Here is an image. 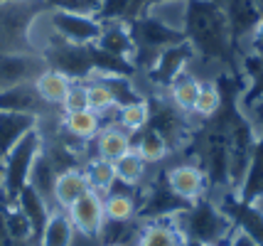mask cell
<instances>
[{
	"label": "cell",
	"instance_id": "obj_1",
	"mask_svg": "<svg viewBox=\"0 0 263 246\" xmlns=\"http://www.w3.org/2000/svg\"><path fill=\"white\" fill-rule=\"evenodd\" d=\"M182 32L195 57L224 64L229 71H241L227 15L217 0H184Z\"/></svg>",
	"mask_w": 263,
	"mask_h": 246
},
{
	"label": "cell",
	"instance_id": "obj_2",
	"mask_svg": "<svg viewBox=\"0 0 263 246\" xmlns=\"http://www.w3.org/2000/svg\"><path fill=\"white\" fill-rule=\"evenodd\" d=\"M177 224L184 232L190 246H224L229 241V236L236 232L231 226L229 217L219 210V204L214 202L212 195H204L197 202H192L187 210L177 217Z\"/></svg>",
	"mask_w": 263,
	"mask_h": 246
},
{
	"label": "cell",
	"instance_id": "obj_3",
	"mask_svg": "<svg viewBox=\"0 0 263 246\" xmlns=\"http://www.w3.org/2000/svg\"><path fill=\"white\" fill-rule=\"evenodd\" d=\"M42 145H45V133L34 128L27 136H23L15 143V148L3 158V165H0V202L3 204H15L17 195L27 187L30 170Z\"/></svg>",
	"mask_w": 263,
	"mask_h": 246
},
{
	"label": "cell",
	"instance_id": "obj_4",
	"mask_svg": "<svg viewBox=\"0 0 263 246\" xmlns=\"http://www.w3.org/2000/svg\"><path fill=\"white\" fill-rule=\"evenodd\" d=\"M130 35H133V42H136V57H133V64H136L138 71H145L153 67L155 57L160 54L162 49L172 47V45H180L184 42V32L167 25L162 17L153 15V12H143L138 15L136 20H130Z\"/></svg>",
	"mask_w": 263,
	"mask_h": 246
},
{
	"label": "cell",
	"instance_id": "obj_5",
	"mask_svg": "<svg viewBox=\"0 0 263 246\" xmlns=\"http://www.w3.org/2000/svg\"><path fill=\"white\" fill-rule=\"evenodd\" d=\"M150 104V118H148V128L153 133H158L162 141L170 145V150H184L192 136H195V128L190 123L187 113H182L180 108H175L172 101L165 94H153L148 96Z\"/></svg>",
	"mask_w": 263,
	"mask_h": 246
},
{
	"label": "cell",
	"instance_id": "obj_6",
	"mask_svg": "<svg viewBox=\"0 0 263 246\" xmlns=\"http://www.w3.org/2000/svg\"><path fill=\"white\" fill-rule=\"evenodd\" d=\"M192 202L182 199L180 195H175L167 182L162 170L158 177H153V182H143L138 187V219L148 222V219H172L180 217Z\"/></svg>",
	"mask_w": 263,
	"mask_h": 246
},
{
	"label": "cell",
	"instance_id": "obj_7",
	"mask_svg": "<svg viewBox=\"0 0 263 246\" xmlns=\"http://www.w3.org/2000/svg\"><path fill=\"white\" fill-rule=\"evenodd\" d=\"M256 128H253V118L241 108V104L231 111L229 121V187L236 190L243 180V173L249 167L256 143Z\"/></svg>",
	"mask_w": 263,
	"mask_h": 246
},
{
	"label": "cell",
	"instance_id": "obj_8",
	"mask_svg": "<svg viewBox=\"0 0 263 246\" xmlns=\"http://www.w3.org/2000/svg\"><path fill=\"white\" fill-rule=\"evenodd\" d=\"M49 32L69 45H93L101 35V25L91 12L69 10V8H52L47 15Z\"/></svg>",
	"mask_w": 263,
	"mask_h": 246
},
{
	"label": "cell",
	"instance_id": "obj_9",
	"mask_svg": "<svg viewBox=\"0 0 263 246\" xmlns=\"http://www.w3.org/2000/svg\"><path fill=\"white\" fill-rule=\"evenodd\" d=\"M219 210L229 217L231 226L253 239L258 246H263V210L253 202H243V199L234 192V190H221L212 195Z\"/></svg>",
	"mask_w": 263,
	"mask_h": 246
},
{
	"label": "cell",
	"instance_id": "obj_10",
	"mask_svg": "<svg viewBox=\"0 0 263 246\" xmlns=\"http://www.w3.org/2000/svg\"><path fill=\"white\" fill-rule=\"evenodd\" d=\"M192 59H197V57H195V52H192V47L187 45V40H184L180 45H172V47L162 49L160 54L155 57L153 67L145 71V77L153 84V89H158L162 94V91H167L172 84L187 71V64Z\"/></svg>",
	"mask_w": 263,
	"mask_h": 246
},
{
	"label": "cell",
	"instance_id": "obj_11",
	"mask_svg": "<svg viewBox=\"0 0 263 246\" xmlns=\"http://www.w3.org/2000/svg\"><path fill=\"white\" fill-rule=\"evenodd\" d=\"M162 175H165L167 187H170L175 195H180L182 199H187V202H197L199 197L209 195V182H206L204 170L197 163H192V160L170 165V167L162 170Z\"/></svg>",
	"mask_w": 263,
	"mask_h": 246
},
{
	"label": "cell",
	"instance_id": "obj_12",
	"mask_svg": "<svg viewBox=\"0 0 263 246\" xmlns=\"http://www.w3.org/2000/svg\"><path fill=\"white\" fill-rule=\"evenodd\" d=\"M45 69V62L32 52H0V91L32 82Z\"/></svg>",
	"mask_w": 263,
	"mask_h": 246
},
{
	"label": "cell",
	"instance_id": "obj_13",
	"mask_svg": "<svg viewBox=\"0 0 263 246\" xmlns=\"http://www.w3.org/2000/svg\"><path fill=\"white\" fill-rule=\"evenodd\" d=\"M69 219L74 224L77 234L86 236V239H96L101 232L103 222H106V214H103V195L89 190L86 195H81L71 207L67 210Z\"/></svg>",
	"mask_w": 263,
	"mask_h": 246
},
{
	"label": "cell",
	"instance_id": "obj_14",
	"mask_svg": "<svg viewBox=\"0 0 263 246\" xmlns=\"http://www.w3.org/2000/svg\"><path fill=\"white\" fill-rule=\"evenodd\" d=\"M136 246H190V241H187L184 232L180 229L177 217H172V219L140 222Z\"/></svg>",
	"mask_w": 263,
	"mask_h": 246
},
{
	"label": "cell",
	"instance_id": "obj_15",
	"mask_svg": "<svg viewBox=\"0 0 263 246\" xmlns=\"http://www.w3.org/2000/svg\"><path fill=\"white\" fill-rule=\"evenodd\" d=\"M99 49L114 54L118 59H126L133 64V57H136V42H133V35H130V25L126 20H116V23H103L101 25V35L93 42ZM136 67V64H133Z\"/></svg>",
	"mask_w": 263,
	"mask_h": 246
},
{
	"label": "cell",
	"instance_id": "obj_16",
	"mask_svg": "<svg viewBox=\"0 0 263 246\" xmlns=\"http://www.w3.org/2000/svg\"><path fill=\"white\" fill-rule=\"evenodd\" d=\"M47 104L34 91L32 82L17 84L10 89L0 91V111H15V113H30V116L42 118L45 116Z\"/></svg>",
	"mask_w": 263,
	"mask_h": 246
},
{
	"label": "cell",
	"instance_id": "obj_17",
	"mask_svg": "<svg viewBox=\"0 0 263 246\" xmlns=\"http://www.w3.org/2000/svg\"><path fill=\"white\" fill-rule=\"evenodd\" d=\"M42 118L30 113H15V111H0V160L15 148V143L30 130L40 128Z\"/></svg>",
	"mask_w": 263,
	"mask_h": 246
},
{
	"label": "cell",
	"instance_id": "obj_18",
	"mask_svg": "<svg viewBox=\"0 0 263 246\" xmlns=\"http://www.w3.org/2000/svg\"><path fill=\"white\" fill-rule=\"evenodd\" d=\"M243 202H258L263 199V128L261 133L256 136V143H253V153L251 160H249V167L243 173V180L241 185L234 190Z\"/></svg>",
	"mask_w": 263,
	"mask_h": 246
},
{
	"label": "cell",
	"instance_id": "obj_19",
	"mask_svg": "<svg viewBox=\"0 0 263 246\" xmlns=\"http://www.w3.org/2000/svg\"><path fill=\"white\" fill-rule=\"evenodd\" d=\"M89 192V182H86V175L81 167H74V170H64L57 175V182H54V210H64L67 212L81 195Z\"/></svg>",
	"mask_w": 263,
	"mask_h": 246
},
{
	"label": "cell",
	"instance_id": "obj_20",
	"mask_svg": "<svg viewBox=\"0 0 263 246\" xmlns=\"http://www.w3.org/2000/svg\"><path fill=\"white\" fill-rule=\"evenodd\" d=\"M103 214L108 222H133L138 219V190H118L103 195Z\"/></svg>",
	"mask_w": 263,
	"mask_h": 246
},
{
	"label": "cell",
	"instance_id": "obj_21",
	"mask_svg": "<svg viewBox=\"0 0 263 246\" xmlns=\"http://www.w3.org/2000/svg\"><path fill=\"white\" fill-rule=\"evenodd\" d=\"M74 236H77V229H74L67 212L52 210L34 246H74Z\"/></svg>",
	"mask_w": 263,
	"mask_h": 246
},
{
	"label": "cell",
	"instance_id": "obj_22",
	"mask_svg": "<svg viewBox=\"0 0 263 246\" xmlns=\"http://www.w3.org/2000/svg\"><path fill=\"white\" fill-rule=\"evenodd\" d=\"M15 204L23 210V214L27 217V222H30V226H32V241H37V236H40V232H42V226L47 224V219H49V214H52V207H49V202H47L40 192L34 187H27L17 195V199H15Z\"/></svg>",
	"mask_w": 263,
	"mask_h": 246
},
{
	"label": "cell",
	"instance_id": "obj_23",
	"mask_svg": "<svg viewBox=\"0 0 263 246\" xmlns=\"http://www.w3.org/2000/svg\"><path fill=\"white\" fill-rule=\"evenodd\" d=\"M32 86L47 106H62V101H64V96H67V91H69V86H71V79L64 77L62 71L45 67V69L32 79Z\"/></svg>",
	"mask_w": 263,
	"mask_h": 246
},
{
	"label": "cell",
	"instance_id": "obj_24",
	"mask_svg": "<svg viewBox=\"0 0 263 246\" xmlns=\"http://www.w3.org/2000/svg\"><path fill=\"white\" fill-rule=\"evenodd\" d=\"M93 148H96L99 158L116 163L121 155H126L133 148V136L126 133L123 128H118V126H108V128L99 130V136L93 138Z\"/></svg>",
	"mask_w": 263,
	"mask_h": 246
},
{
	"label": "cell",
	"instance_id": "obj_25",
	"mask_svg": "<svg viewBox=\"0 0 263 246\" xmlns=\"http://www.w3.org/2000/svg\"><path fill=\"white\" fill-rule=\"evenodd\" d=\"M57 167H54V163L49 160V155L45 153V145H42V150H40V155L34 158L32 163V170H30V187H34L42 197L49 202V207L54 210V182H57Z\"/></svg>",
	"mask_w": 263,
	"mask_h": 246
},
{
	"label": "cell",
	"instance_id": "obj_26",
	"mask_svg": "<svg viewBox=\"0 0 263 246\" xmlns=\"http://www.w3.org/2000/svg\"><path fill=\"white\" fill-rule=\"evenodd\" d=\"M101 123L103 118L99 113L89 111V108L64 113V118H62V128L71 141H93L101 130Z\"/></svg>",
	"mask_w": 263,
	"mask_h": 246
},
{
	"label": "cell",
	"instance_id": "obj_27",
	"mask_svg": "<svg viewBox=\"0 0 263 246\" xmlns=\"http://www.w3.org/2000/svg\"><path fill=\"white\" fill-rule=\"evenodd\" d=\"M114 170H116V185L128 190H138L145 182V177H148V163L133 148L116 160Z\"/></svg>",
	"mask_w": 263,
	"mask_h": 246
},
{
	"label": "cell",
	"instance_id": "obj_28",
	"mask_svg": "<svg viewBox=\"0 0 263 246\" xmlns=\"http://www.w3.org/2000/svg\"><path fill=\"white\" fill-rule=\"evenodd\" d=\"M199 89H202V82L197 79L195 74L184 71L182 77L165 91V96L172 101L175 108H180L187 116H195V104H197V96H199Z\"/></svg>",
	"mask_w": 263,
	"mask_h": 246
},
{
	"label": "cell",
	"instance_id": "obj_29",
	"mask_svg": "<svg viewBox=\"0 0 263 246\" xmlns=\"http://www.w3.org/2000/svg\"><path fill=\"white\" fill-rule=\"evenodd\" d=\"M84 175H86V182H89V190L99 192V195H106L116 187V170L111 160H103L99 155L89 158L84 163Z\"/></svg>",
	"mask_w": 263,
	"mask_h": 246
},
{
	"label": "cell",
	"instance_id": "obj_30",
	"mask_svg": "<svg viewBox=\"0 0 263 246\" xmlns=\"http://www.w3.org/2000/svg\"><path fill=\"white\" fill-rule=\"evenodd\" d=\"M148 118H150V104L148 96L138 99V101H130V104L121 106L118 113H116V121H118V128H123L130 136H138L140 130L148 128Z\"/></svg>",
	"mask_w": 263,
	"mask_h": 246
},
{
	"label": "cell",
	"instance_id": "obj_31",
	"mask_svg": "<svg viewBox=\"0 0 263 246\" xmlns=\"http://www.w3.org/2000/svg\"><path fill=\"white\" fill-rule=\"evenodd\" d=\"M133 150L145 160L148 165H158V163H162L167 155H170V145L162 141L158 133H153L150 128H145V130H140L138 136H133Z\"/></svg>",
	"mask_w": 263,
	"mask_h": 246
},
{
	"label": "cell",
	"instance_id": "obj_32",
	"mask_svg": "<svg viewBox=\"0 0 263 246\" xmlns=\"http://www.w3.org/2000/svg\"><path fill=\"white\" fill-rule=\"evenodd\" d=\"M140 229V219L133 222H103L101 232H99V244L108 246V244H123V246H136V236Z\"/></svg>",
	"mask_w": 263,
	"mask_h": 246
},
{
	"label": "cell",
	"instance_id": "obj_33",
	"mask_svg": "<svg viewBox=\"0 0 263 246\" xmlns=\"http://www.w3.org/2000/svg\"><path fill=\"white\" fill-rule=\"evenodd\" d=\"M86 106H89V111L99 113L101 118H106L114 108H118L114 91H111L99 77H93V79L86 82Z\"/></svg>",
	"mask_w": 263,
	"mask_h": 246
},
{
	"label": "cell",
	"instance_id": "obj_34",
	"mask_svg": "<svg viewBox=\"0 0 263 246\" xmlns=\"http://www.w3.org/2000/svg\"><path fill=\"white\" fill-rule=\"evenodd\" d=\"M0 217H3V224H5V232L12 239H32V226H30L27 217L17 204H3L0 202Z\"/></svg>",
	"mask_w": 263,
	"mask_h": 246
},
{
	"label": "cell",
	"instance_id": "obj_35",
	"mask_svg": "<svg viewBox=\"0 0 263 246\" xmlns=\"http://www.w3.org/2000/svg\"><path fill=\"white\" fill-rule=\"evenodd\" d=\"M219 108H221V91H219L217 82H202V89H199V96H197L195 104V113L209 121L212 116H217Z\"/></svg>",
	"mask_w": 263,
	"mask_h": 246
},
{
	"label": "cell",
	"instance_id": "obj_36",
	"mask_svg": "<svg viewBox=\"0 0 263 246\" xmlns=\"http://www.w3.org/2000/svg\"><path fill=\"white\" fill-rule=\"evenodd\" d=\"M93 17L99 23H116L130 17V0H101L93 10Z\"/></svg>",
	"mask_w": 263,
	"mask_h": 246
},
{
	"label": "cell",
	"instance_id": "obj_37",
	"mask_svg": "<svg viewBox=\"0 0 263 246\" xmlns=\"http://www.w3.org/2000/svg\"><path fill=\"white\" fill-rule=\"evenodd\" d=\"M62 108H64V113L89 108V106H86V82H71L67 96H64V101H62Z\"/></svg>",
	"mask_w": 263,
	"mask_h": 246
},
{
	"label": "cell",
	"instance_id": "obj_38",
	"mask_svg": "<svg viewBox=\"0 0 263 246\" xmlns=\"http://www.w3.org/2000/svg\"><path fill=\"white\" fill-rule=\"evenodd\" d=\"M249 42H251V52H256V54H263V17L258 20V23H256L251 37H249Z\"/></svg>",
	"mask_w": 263,
	"mask_h": 246
},
{
	"label": "cell",
	"instance_id": "obj_39",
	"mask_svg": "<svg viewBox=\"0 0 263 246\" xmlns=\"http://www.w3.org/2000/svg\"><path fill=\"white\" fill-rule=\"evenodd\" d=\"M224 246H258L253 239H249L246 234H241V232H234V234L229 236V241Z\"/></svg>",
	"mask_w": 263,
	"mask_h": 246
},
{
	"label": "cell",
	"instance_id": "obj_40",
	"mask_svg": "<svg viewBox=\"0 0 263 246\" xmlns=\"http://www.w3.org/2000/svg\"><path fill=\"white\" fill-rule=\"evenodd\" d=\"M246 113H249L251 118H256V121L261 123V128H263V99H261V101H256V104H253Z\"/></svg>",
	"mask_w": 263,
	"mask_h": 246
},
{
	"label": "cell",
	"instance_id": "obj_41",
	"mask_svg": "<svg viewBox=\"0 0 263 246\" xmlns=\"http://www.w3.org/2000/svg\"><path fill=\"white\" fill-rule=\"evenodd\" d=\"M165 3H184V0H148V8L145 10L155 8V5H165Z\"/></svg>",
	"mask_w": 263,
	"mask_h": 246
},
{
	"label": "cell",
	"instance_id": "obj_42",
	"mask_svg": "<svg viewBox=\"0 0 263 246\" xmlns=\"http://www.w3.org/2000/svg\"><path fill=\"white\" fill-rule=\"evenodd\" d=\"M0 3H20V0H0Z\"/></svg>",
	"mask_w": 263,
	"mask_h": 246
},
{
	"label": "cell",
	"instance_id": "obj_43",
	"mask_svg": "<svg viewBox=\"0 0 263 246\" xmlns=\"http://www.w3.org/2000/svg\"><path fill=\"white\" fill-rule=\"evenodd\" d=\"M108 246H123V244H108Z\"/></svg>",
	"mask_w": 263,
	"mask_h": 246
},
{
	"label": "cell",
	"instance_id": "obj_44",
	"mask_svg": "<svg viewBox=\"0 0 263 246\" xmlns=\"http://www.w3.org/2000/svg\"><path fill=\"white\" fill-rule=\"evenodd\" d=\"M202 246H212V244H202Z\"/></svg>",
	"mask_w": 263,
	"mask_h": 246
}]
</instances>
